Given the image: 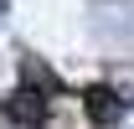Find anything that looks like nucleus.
Masks as SVG:
<instances>
[{
    "label": "nucleus",
    "instance_id": "2",
    "mask_svg": "<svg viewBox=\"0 0 134 129\" xmlns=\"http://www.w3.org/2000/svg\"><path fill=\"white\" fill-rule=\"evenodd\" d=\"M83 109H88V119H93L98 129H108V124L119 119V109H124V103H119L108 88H88V93H83Z\"/></svg>",
    "mask_w": 134,
    "mask_h": 129
},
{
    "label": "nucleus",
    "instance_id": "1",
    "mask_svg": "<svg viewBox=\"0 0 134 129\" xmlns=\"http://www.w3.org/2000/svg\"><path fill=\"white\" fill-rule=\"evenodd\" d=\"M0 109H5V119H16V124H26V129L47 124V98L31 93V88H16L10 98H0Z\"/></svg>",
    "mask_w": 134,
    "mask_h": 129
},
{
    "label": "nucleus",
    "instance_id": "3",
    "mask_svg": "<svg viewBox=\"0 0 134 129\" xmlns=\"http://www.w3.org/2000/svg\"><path fill=\"white\" fill-rule=\"evenodd\" d=\"M21 78H26V88H41V93H62V83L52 78V72H47L41 62H31V57L21 62Z\"/></svg>",
    "mask_w": 134,
    "mask_h": 129
}]
</instances>
